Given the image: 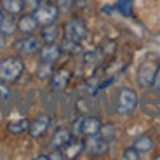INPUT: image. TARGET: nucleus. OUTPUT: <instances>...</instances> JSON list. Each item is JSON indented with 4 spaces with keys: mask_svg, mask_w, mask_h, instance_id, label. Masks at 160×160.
Returning a JSON list of instances; mask_svg holds the SVG:
<instances>
[{
    "mask_svg": "<svg viewBox=\"0 0 160 160\" xmlns=\"http://www.w3.org/2000/svg\"><path fill=\"white\" fill-rule=\"evenodd\" d=\"M24 72V63L19 58H5L0 61V80L5 84L16 82Z\"/></svg>",
    "mask_w": 160,
    "mask_h": 160,
    "instance_id": "f257e3e1",
    "label": "nucleus"
},
{
    "mask_svg": "<svg viewBox=\"0 0 160 160\" xmlns=\"http://www.w3.org/2000/svg\"><path fill=\"white\" fill-rule=\"evenodd\" d=\"M138 103H139V98H138L134 89H129V87L120 89L118 99H117V112L120 115H131L138 108Z\"/></svg>",
    "mask_w": 160,
    "mask_h": 160,
    "instance_id": "f03ea898",
    "label": "nucleus"
},
{
    "mask_svg": "<svg viewBox=\"0 0 160 160\" xmlns=\"http://www.w3.org/2000/svg\"><path fill=\"white\" fill-rule=\"evenodd\" d=\"M158 63L160 61L153 59V58H150V59H146V61L141 63L139 70H138V84H139V87L150 89L153 85L157 70H158Z\"/></svg>",
    "mask_w": 160,
    "mask_h": 160,
    "instance_id": "7ed1b4c3",
    "label": "nucleus"
},
{
    "mask_svg": "<svg viewBox=\"0 0 160 160\" xmlns=\"http://www.w3.org/2000/svg\"><path fill=\"white\" fill-rule=\"evenodd\" d=\"M58 14H59V7H58L56 4H49V2L40 4L38 7L33 11L35 19L38 21V24H42V26H45V24H52L54 21L58 19Z\"/></svg>",
    "mask_w": 160,
    "mask_h": 160,
    "instance_id": "20e7f679",
    "label": "nucleus"
},
{
    "mask_svg": "<svg viewBox=\"0 0 160 160\" xmlns=\"http://www.w3.org/2000/svg\"><path fill=\"white\" fill-rule=\"evenodd\" d=\"M64 35L73 38V40H77V42H82V40L87 38L89 32H87V26H85L84 21L72 19L64 24Z\"/></svg>",
    "mask_w": 160,
    "mask_h": 160,
    "instance_id": "39448f33",
    "label": "nucleus"
},
{
    "mask_svg": "<svg viewBox=\"0 0 160 160\" xmlns=\"http://www.w3.org/2000/svg\"><path fill=\"white\" fill-rule=\"evenodd\" d=\"M14 49L19 54H23V56H30L33 52L40 51V40L33 35H24L23 38L14 42Z\"/></svg>",
    "mask_w": 160,
    "mask_h": 160,
    "instance_id": "423d86ee",
    "label": "nucleus"
},
{
    "mask_svg": "<svg viewBox=\"0 0 160 160\" xmlns=\"http://www.w3.org/2000/svg\"><path fill=\"white\" fill-rule=\"evenodd\" d=\"M87 138L89 139L85 141V150H87V153H91L92 157H99V155L108 152L110 143L101 138L99 132H98V134H92V136H87Z\"/></svg>",
    "mask_w": 160,
    "mask_h": 160,
    "instance_id": "0eeeda50",
    "label": "nucleus"
},
{
    "mask_svg": "<svg viewBox=\"0 0 160 160\" xmlns=\"http://www.w3.org/2000/svg\"><path fill=\"white\" fill-rule=\"evenodd\" d=\"M155 91L148 92L143 98V110L148 115H160V89L153 87Z\"/></svg>",
    "mask_w": 160,
    "mask_h": 160,
    "instance_id": "6e6552de",
    "label": "nucleus"
},
{
    "mask_svg": "<svg viewBox=\"0 0 160 160\" xmlns=\"http://www.w3.org/2000/svg\"><path fill=\"white\" fill-rule=\"evenodd\" d=\"M51 127V118L47 115H40L37 117L33 122H30L28 125V132L32 138H42L47 132V129Z\"/></svg>",
    "mask_w": 160,
    "mask_h": 160,
    "instance_id": "1a4fd4ad",
    "label": "nucleus"
},
{
    "mask_svg": "<svg viewBox=\"0 0 160 160\" xmlns=\"http://www.w3.org/2000/svg\"><path fill=\"white\" fill-rule=\"evenodd\" d=\"M70 78H72V72L68 68H61L56 73H52L51 77V89L54 91H63L66 85H68Z\"/></svg>",
    "mask_w": 160,
    "mask_h": 160,
    "instance_id": "9d476101",
    "label": "nucleus"
},
{
    "mask_svg": "<svg viewBox=\"0 0 160 160\" xmlns=\"http://www.w3.org/2000/svg\"><path fill=\"white\" fill-rule=\"evenodd\" d=\"M61 56V47L58 44H45V47L40 49V61L42 63H51L54 64Z\"/></svg>",
    "mask_w": 160,
    "mask_h": 160,
    "instance_id": "9b49d317",
    "label": "nucleus"
},
{
    "mask_svg": "<svg viewBox=\"0 0 160 160\" xmlns=\"http://www.w3.org/2000/svg\"><path fill=\"white\" fill-rule=\"evenodd\" d=\"M72 139H73L72 129H70V131H68V129H58V131L54 132L52 139H51V146L54 150H61L63 146H66Z\"/></svg>",
    "mask_w": 160,
    "mask_h": 160,
    "instance_id": "f8f14e48",
    "label": "nucleus"
},
{
    "mask_svg": "<svg viewBox=\"0 0 160 160\" xmlns=\"http://www.w3.org/2000/svg\"><path fill=\"white\" fill-rule=\"evenodd\" d=\"M38 28V21L35 19L33 14H26L18 19V30L24 35H33V32Z\"/></svg>",
    "mask_w": 160,
    "mask_h": 160,
    "instance_id": "ddd939ff",
    "label": "nucleus"
},
{
    "mask_svg": "<svg viewBox=\"0 0 160 160\" xmlns=\"http://www.w3.org/2000/svg\"><path fill=\"white\" fill-rule=\"evenodd\" d=\"M85 150V143L84 141H78V139H72L66 146H63L61 148V152H63L64 158H77V157L80 155V153Z\"/></svg>",
    "mask_w": 160,
    "mask_h": 160,
    "instance_id": "4468645a",
    "label": "nucleus"
},
{
    "mask_svg": "<svg viewBox=\"0 0 160 160\" xmlns=\"http://www.w3.org/2000/svg\"><path fill=\"white\" fill-rule=\"evenodd\" d=\"M103 127V122L98 117H84V136L98 134Z\"/></svg>",
    "mask_w": 160,
    "mask_h": 160,
    "instance_id": "2eb2a0df",
    "label": "nucleus"
},
{
    "mask_svg": "<svg viewBox=\"0 0 160 160\" xmlns=\"http://www.w3.org/2000/svg\"><path fill=\"white\" fill-rule=\"evenodd\" d=\"M58 37H59V28H58L56 24H45L42 32H40V38L44 40L45 44H52V42H56Z\"/></svg>",
    "mask_w": 160,
    "mask_h": 160,
    "instance_id": "dca6fc26",
    "label": "nucleus"
},
{
    "mask_svg": "<svg viewBox=\"0 0 160 160\" xmlns=\"http://www.w3.org/2000/svg\"><path fill=\"white\" fill-rule=\"evenodd\" d=\"M61 52H66V54H80L82 52V45H80V42H77V40L70 38V37L64 35V38L61 40Z\"/></svg>",
    "mask_w": 160,
    "mask_h": 160,
    "instance_id": "f3484780",
    "label": "nucleus"
},
{
    "mask_svg": "<svg viewBox=\"0 0 160 160\" xmlns=\"http://www.w3.org/2000/svg\"><path fill=\"white\" fill-rule=\"evenodd\" d=\"M14 32H18V21H14V18L11 16H2V19H0V33L9 37Z\"/></svg>",
    "mask_w": 160,
    "mask_h": 160,
    "instance_id": "a211bd4d",
    "label": "nucleus"
},
{
    "mask_svg": "<svg viewBox=\"0 0 160 160\" xmlns=\"http://www.w3.org/2000/svg\"><path fill=\"white\" fill-rule=\"evenodd\" d=\"M2 9L11 16H16L19 12H23L24 2L23 0H2Z\"/></svg>",
    "mask_w": 160,
    "mask_h": 160,
    "instance_id": "6ab92c4d",
    "label": "nucleus"
},
{
    "mask_svg": "<svg viewBox=\"0 0 160 160\" xmlns=\"http://www.w3.org/2000/svg\"><path fill=\"white\" fill-rule=\"evenodd\" d=\"M28 125H30V122L26 118H19V120H14V122H9L7 129L11 134L18 136V134H23L24 131H28Z\"/></svg>",
    "mask_w": 160,
    "mask_h": 160,
    "instance_id": "aec40b11",
    "label": "nucleus"
},
{
    "mask_svg": "<svg viewBox=\"0 0 160 160\" xmlns=\"http://www.w3.org/2000/svg\"><path fill=\"white\" fill-rule=\"evenodd\" d=\"M132 146H134L138 152L146 153V152H150V150L153 148V139L150 136H139L136 141H134V144H132Z\"/></svg>",
    "mask_w": 160,
    "mask_h": 160,
    "instance_id": "412c9836",
    "label": "nucleus"
},
{
    "mask_svg": "<svg viewBox=\"0 0 160 160\" xmlns=\"http://www.w3.org/2000/svg\"><path fill=\"white\" fill-rule=\"evenodd\" d=\"M103 56H104V52L101 51V49H98V51H89V52L84 54V63L91 64V66H96V64L101 63Z\"/></svg>",
    "mask_w": 160,
    "mask_h": 160,
    "instance_id": "4be33fe9",
    "label": "nucleus"
},
{
    "mask_svg": "<svg viewBox=\"0 0 160 160\" xmlns=\"http://www.w3.org/2000/svg\"><path fill=\"white\" fill-rule=\"evenodd\" d=\"M37 77L42 78V80L51 78L52 77V64L51 63H42V61H40V66L37 68Z\"/></svg>",
    "mask_w": 160,
    "mask_h": 160,
    "instance_id": "5701e85b",
    "label": "nucleus"
},
{
    "mask_svg": "<svg viewBox=\"0 0 160 160\" xmlns=\"http://www.w3.org/2000/svg\"><path fill=\"white\" fill-rule=\"evenodd\" d=\"M99 134H101V138L106 139L108 143H112V141L117 138V132H115V127H113V125H103L101 131H99Z\"/></svg>",
    "mask_w": 160,
    "mask_h": 160,
    "instance_id": "b1692460",
    "label": "nucleus"
},
{
    "mask_svg": "<svg viewBox=\"0 0 160 160\" xmlns=\"http://www.w3.org/2000/svg\"><path fill=\"white\" fill-rule=\"evenodd\" d=\"M72 134L77 138L84 136V117H78V118L72 124Z\"/></svg>",
    "mask_w": 160,
    "mask_h": 160,
    "instance_id": "393cba45",
    "label": "nucleus"
},
{
    "mask_svg": "<svg viewBox=\"0 0 160 160\" xmlns=\"http://www.w3.org/2000/svg\"><path fill=\"white\" fill-rule=\"evenodd\" d=\"M117 9H118L120 14H124V16H131V12H132V2H131V0H118Z\"/></svg>",
    "mask_w": 160,
    "mask_h": 160,
    "instance_id": "a878e982",
    "label": "nucleus"
},
{
    "mask_svg": "<svg viewBox=\"0 0 160 160\" xmlns=\"http://www.w3.org/2000/svg\"><path fill=\"white\" fill-rule=\"evenodd\" d=\"M122 158H124V160H139L141 158V152H138L134 146L125 148L124 153H122Z\"/></svg>",
    "mask_w": 160,
    "mask_h": 160,
    "instance_id": "bb28decb",
    "label": "nucleus"
},
{
    "mask_svg": "<svg viewBox=\"0 0 160 160\" xmlns=\"http://www.w3.org/2000/svg\"><path fill=\"white\" fill-rule=\"evenodd\" d=\"M9 94H11V92H9V87H7V85L0 84V106H2V104H4L5 101L9 99Z\"/></svg>",
    "mask_w": 160,
    "mask_h": 160,
    "instance_id": "cd10ccee",
    "label": "nucleus"
},
{
    "mask_svg": "<svg viewBox=\"0 0 160 160\" xmlns=\"http://www.w3.org/2000/svg\"><path fill=\"white\" fill-rule=\"evenodd\" d=\"M73 4H75V0H56V5L61 11H66V9L73 7Z\"/></svg>",
    "mask_w": 160,
    "mask_h": 160,
    "instance_id": "c85d7f7f",
    "label": "nucleus"
},
{
    "mask_svg": "<svg viewBox=\"0 0 160 160\" xmlns=\"http://www.w3.org/2000/svg\"><path fill=\"white\" fill-rule=\"evenodd\" d=\"M23 2H24V7L32 9V11H35V9L42 4V0H23Z\"/></svg>",
    "mask_w": 160,
    "mask_h": 160,
    "instance_id": "c756f323",
    "label": "nucleus"
},
{
    "mask_svg": "<svg viewBox=\"0 0 160 160\" xmlns=\"http://www.w3.org/2000/svg\"><path fill=\"white\" fill-rule=\"evenodd\" d=\"M152 87L160 89V63H158V70H157V75H155V80H153V85H152Z\"/></svg>",
    "mask_w": 160,
    "mask_h": 160,
    "instance_id": "7c9ffc66",
    "label": "nucleus"
},
{
    "mask_svg": "<svg viewBox=\"0 0 160 160\" xmlns=\"http://www.w3.org/2000/svg\"><path fill=\"white\" fill-rule=\"evenodd\" d=\"M4 47H5V35L0 33V49H4Z\"/></svg>",
    "mask_w": 160,
    "mask_h": 160,
    "instance_id": "2f4dec72",
    "label": "nucleus"
},
{
    "mask_svg": "<svg viewBox=\"0 0 160 160\" xmlns=\"http://www.w3.org/2000/svg\"><path fill=\"white\" fill-rule=\"evenodd\" d=\"M155 158H157V160H160V153H158V155H157V157H155Z\"/></svg>",
    "mask_w": 160,
    "mask_h": 160,
    "instance_id": "473e14b6",
    "label": "nucleus"
},
{
    "mask_svg": "<svg viewBox=\"0 0 160 160\" xmlns=\"http://www.w3.org/2000/svg\"><path fill=\"white\" fill-rule=\"evenodd\" d=\"M0 19H2V12H0Z\"/></svg>",
    "mask_w": 160,
    "mask_h": 160,
    "instance_id": "72a5a7b5",
    "label": "nucleus"
}]
</instances>
